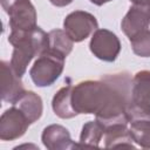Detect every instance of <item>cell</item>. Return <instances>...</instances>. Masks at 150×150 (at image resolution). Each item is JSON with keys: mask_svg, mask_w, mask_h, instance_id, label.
Here are the masks:
<instances>
[{"mask_svg": "<svg viewBox=\"0 0 150 150\" xmlns=\"http://www.w3.org/2000/svg\"><path fill=\"white\" fill-rule=\"evenodd\" d=\"M129 73L104 75L100 80H87L73 86L70 103L79 114H93L104 129L130 123L129 104L131 93Z\"/></svg>", "mask_w": 150, "mask_h": 150, "instance_id": "cell-1", "label": "cell"}, {"mask_svg": "<svg viewBox=\"0 0 150 150\" xmlns=\"http://www.w3.org/2000/svg\"><path fill=\"white\" fill-rule=\"evenodd\" d=\"M48 33L40 27L27 32H11L8 42L13 46L9 64L18 76H22L29 62L47 49Z\"/></svg>", "mask_w": 150, "mask_h": 150, "instance_id": "cell-2", "label": "cell"}, {"mask_svg": "<svg viewBox=\"0 0 150 150\" xmlns=\"http://www.w3.org/2000/svg\"><path fill=\"white\" fill-rule=\"evenodd\" d=\"M129 117L130 122L139 118L150 120V70H141L132 77Z\"/></svg>", "mask_w": 150, "mask_h": 150, "instance_id": "cell-3", "label": "cell"}, {"mask_svg": "<svg viewBox=\"0 0 150 150\" xmlns=\"http://www.w3.org/2000/svg\"><path fill=\"white\" fill-rule=\"evenodd\" d=\"M63 68L64 57L49 50H45L35 60L29 70V75L35 86L48 87L60 77Z\"/></svg>", "mask_w": 150, "mask_h": 150, "instance_id": "cell-4", "label": "cell"}, {"mask_svg": "<svg viewBox=\"0 0 150 150\" xmlns=\"http://www.w3.org/2000/svg\"><path fill=\"white\" fill-rule=\"evenodd\" d=\"M1 6L9 16L11 32H27L36 27V11L30 0H4Z\"/></svg>", "mask_w": 150, "mask_h": 150, "instance_id": "cell-5", "label": "cell"}, {"mask_svg": "<svg viewBox=\"0 0 150 150\" xmlns=\"http://www.w3.org/2000/svg\"><path fill=\"white\" fill-rule=\"evenodd\" d=\"M96 18L84 11H75L68 14L63 21L64 32L74 42H81L97 29Z\"/></svg>", "mask_w": 150, "mask_h": 150, "instance_id": "cell-6", "label": "cell"}, {"mask_svg": "<svg viewBox=\"0 0 150 150\" xmlns=\"http://www.w3.org/2000/svg\"><path fill=\"white\" fill-rule=\"evenodd\" d=\"M91 53L100 60L112 62L121 52V42L117 35L108 29H96L89 43Z\"/></svg>", "mask_w": 150, "mask_h": 150, "instance_id": "cell-7", "label": "cell"}, {"mask_svg": "<svg viewBox=\"0 0 150 150\" xmlns=\"http://www.w3.org/2000/svg\"><path fill=\"white\" fill-rule=\"evenodd\" d=\"M30 125L27 116L14 104L7 109L0 117V138L2 141H13L20 138Z\"/></svg>", "mask_w": 150, "mask_h": 150, "instance_id": "cell-8", "label": "cell"}, {"mask_svg": "<svg viewBox=\"0 0 150 150\" xmlns=\"http://www.w3.org/2000/svg\"><path fill=\"white\" fill-rule=\"evenodd\" d=\"M150 25V19L145 7L136 6L129 8L128 13L124 15L121 22V27L123 33L129 38V40L137 36L139 33L148 29Z\"/></svg>", "mask_w": 150, "mask_h": 150, "instance_id": "cell-9", "label": "cell"}, {"mask_svg": "<svg viewBox=\"0 0 150 150\" xmlns=\"http://www.w3.org/2000/svg\"><path fill=\"white\" fill-rule=\"evenodd\" d=\"M1 96L2 100L9 103L15 102L26 90L22 86L21 77L18 76L9 62L1 61Z\"/></svg>", "mask_w": 150, "mask_h": 150, "instance_id": "cell-10", "label": "cell"}, {"mask_svg": "<svg viewBox=\"0 0 150 150\" xmlns=\"http://www.w3.org/2000/svg\"><path fill=\"white\" fill-rule=\"evenodd\" d=\"M43 145L49 150H66L77 148L71 138L69 131L60 124H50L46 127L41 136Z\"/></svg>", "mask_w": 150, "mask_h": 150, "instance_id": "cell-11", "label": "cell"}, {"mask_svg": "<svg viewBox=\"0 0 150 150\" xmlns=\"http://www.w3.org/2000/svg\"><path fill=\"white\" fill-rule=\"evenodd\" d=\"M12 104L16 105L27 116V118H28V121H29L30 124L34 123V122H36L41 117V115H42V110H43L42 100L34 91L26 90Z\"/></svg>", "mask_w": 150, "mask_h": 150, "instance_id": "cell-12", "label": "cell"}, {"mask_svg": "<svg viewBox=\"0 0 150 150\" xmlns=\"http://www.w3.org/2000/svg\"><path fill=\"white\" fill-rule=\"evenodd\" d=\"M104 142L107 148H116V146L135 148L134 139L130 134V129L128 128V124H117L107 128L104 132Z\"/></svg>", "mask_w": 150, "mask_h": 150, "instance_id": "cell-13", "label": "cell"}, {"mask_svg": "<svg viewBox=\"0 0 150 150\" xmlns=\"http://www.w3.org/2000/svg\"><path fill=\"white\" fill-rule=\"evenodd\" d=\"M73 42L74 41L68 36L64 30L56 28L48 33L46 50H49L66 59L73 49Z\"/></svg>", "mask_w": 150, "mask_h": 150, "instance_id": "cell-14", "label": "cell"}, {"mask_svg": "<svg viewBox=\"0 0 150 150\" xmlns=\"http://www.w3.org/2000/svg\"><path fill=\"white\" fill-rule=\"evenodd\" d=\"M73 86L68 83L67 86L62 87L53 97L52 107L60 118H71L76 116V112L74 111L71 103H70V93H71Z\"/></svg>", "mask_w": 150, "mask_h": 150, "instance_id": "cell-15", "label": "cell"}, {"mask_svg": "<svg viewBox=\"0 0 150 150\" xmlns=\"http://www.w3.org/2000/svg\"><path fill=\"white\" fill-rule=\"evenodd\" d=\"M104 132V127L97 120L86 123L82 128L77 146H98Z\"/></svg>", "mask_w": 150, "mask_h": 150, "instance_id": "cell-16", "label": "cell"}, {"mask_svg": "<svg viewBox=\"0 0 150 150\" xmlns=\"http://www.w3.org/2000/svg\"><path fill=\"white\" fill-rule=\"evenodd\" d=\"M130 134L134 142L144 149H150V120L139 118L130 122Z\"/></svg>", "mask_w": 150, "mask_h": 150, "instance_id": "cell-17", "label": "cell"}, {"mask_svg": "<svg viewBox=\"0 0 150 150\" xmlns=\"http://www.w3.org/2000/svg\"><path fill=\"white\" fill-rule=\"evenodd\" d=\"M132 52L141 57H150V30L146 29L130 40Z\"/></svg>", "mask_w": 150, "mask_h": 150, "instance_id": "cell-18", "label": "cell"}, {"mask_svg": "<svg viewBox=\"0 0 150 150\" xmlns=\"http://www.w3.org/2000/svg\"><path fill=\"white\" fill-rule=\"evenodd\" d=\"M54 6H56V7H64V6H67V5H69L73 0H49Z\"/></svg>", "mask_w": 150, "mask_h": 150, "instance_id": "cell-19", "label": "cell"}, {"mask_svg": "<svg viewBox=\"0 0 150 150\" xmlns=\"http://www.w3.org/2000/svg\"><path fill=\"white\" fill-rule=\"evenodd\" d=\"M130 1L136 6H143V7L150 4V0H130Z\"/></svg>", "mask_w": 150, "mask_h": 150, "instance_id": "cell-20", "label": "cell"}, {"mask_svg": "<svg viewBox=\"0 0 150 150\" xmlns=\"http://www.w3.org/2000/svg\"><path fill=\"white\" fill-rule=\"evenodd\" d=\"M109 1H111V0H90L91 4L97 5V6H102L103 4H107V2H109Z\"/></svg>", "mask_w": 150, "mask_h": 150, "instance_id": "cell-21", "label": "cell"}, {"mask_svg": "<svg viewBox=\"0 0 150 150\" xmlns=\"http://www.w3.org/2000/svg\"><path fill=\"white\" fill-rule=\"evenodd\" d=\"M144 7H145V9H146V12H148V15H149V19H150V4L146 5V6H144Z\"/></svg>", "mask_w": 150, "mask_h": 150, "instance_id": "cell-22", "label": "cell"}, {"mask_svg": "<svg viewBox=\"0 0 150 150\" xmlns=\"http://www.w3.org/2000/svg\"><path fill=\"white\" fill-rule=\"evenodd\" d=\"M1 1H4V0H1Z\"/></svg>", "mask_w": 150, "mask_h": 150, "instance_id": "cell-23", "label": "cell"}]
</instances>
